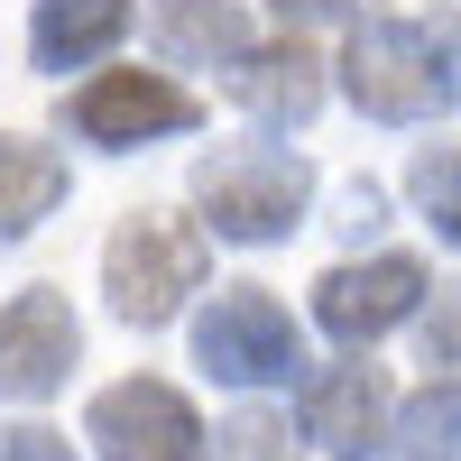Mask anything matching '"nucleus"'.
I'll return each instance as SVG.
<instances>
[{
  "instance_id": "4468645a",
  "label": "nucleus",
  "mask_w": 461,
  "mask_h": 461,
  "mask_svg": "<svg viewBox=\"0 0 461 461\" xmlns=\"http://www.w3.org/2000/svg\"><path fill=\"white\" fill-rule=\"evenodd\" d=\"M397 461H461V378H434L397 406Z\"/></svg>"
},
{
  "instance_id": "7ed1b4c3",
  "label": "nucleus",
  "mask_w": 461,
  "mask_h": 461,
  "mask_svg": "<svg viewBox=\"0 0 461 461\" xmlns=\"http://www.w3.org/2000/svg\"><path fill=\"white\" fill-rule=\"evenodd\" d=\"M194 369L221 378V388H277V378H295L304 351H295L286 304H277V295H258V286L212 295L203 314H194Z\"/></svg>"
},
{
  "instance_id": "9b49d317",
  "label": "nucleus",
  "mask_w": 461,
  "mask_h": 461,
  "mask_svg": "<svg viewBox=\"0 0 461 461\" xmlns=\"http://www.w3.org/2000/svg\"><path fill=\"white\" fill-rule=\"evenodd\" d=\"M130 37V0H37L28 19V56L37 74H84Z\"/></svg>"
},
{
  "instance_id": "f8f14e48",
  "label": "nucleus",
  "mask_w": 461,
  "mask_h": 461,
  "mask_svg": "<svg viewBox=\"0 0 461 461\" xmlns=\"http://www.w3.org/2000/svg\"><path fill=\"white\" fill-rule=\"evenodd\" d=\"M148 47L167 65H230V56H249V19H240V0H158Z\"/></svg>"
},
{
  "instance_id": "20e7f679",
  "label": "nucleus",
  "mask_w": 461,
  "mask_h": 461,
  "mask_svg": "<svg viewBox=\"0 0 461 461\" xmlns=\"http://www.w3.org/2000/svg\"><path fill=\"white\" fill-rule=\"evenodd\" d=\"M341 93H351L369 121H388V130H415V121H434V65H425V28H406V19H369L351 28V47H341Z\"/></svg>"
},
{
  "instance_id": "ddd939ff",
  "label": "nucleus",
  "mask_w": 461,
  "mask_h": 461,
  "mask_svg": "<svg viewBox=\"0 0 461 461\" xmlns=\"http://www.w3.org/2000/svg\"><path fill=\"white\" fill-rule=\"evenodd\" d=\"M56 203H65V158L37 139H0V249L28 240Z\"/></svg>"
},
{
  "instance_id": "f257e3e1",
  "label": "nucleus",
  "mask_w": 461,
  "mask_h": 461,
  "mask_svg": "<svg viewBox=\"0 0 461 461\" xmlns=\"http://www.w3.org/2000/svg\"><path fill=\"white\" fill-rule=\"evenodd\" d=\"M304 203H314V167L295 148H221V158L194 167V212L212 240L267 249L304 221Z\"/></svg>"
},
{
  "instance_id": "423d86ee",
  "label": "nucleus",
  "mask_w": 461,
  "mask_h": 461,
  "mask_svg": "<svg viewBox=\"0 0 461 461\" xmlns=\"http://www.w3.org/2000/svg\"><path fill=\"white\" fill-rule=\"evenodd\" d=\"M203 111H194V93H176L167 74H93L84 93L65 102V130L84 139V148H148V139H185Z\"/></svg>"
},
{
  "instance_id": "6ab92c4d",
  "label": "nucleus",
  "mask_w": 461,
  "mask_h": 461,
  "mask_svg": "<svg viewBox=\"0 0 461 461\" xmlns=\"http://www.w3.org/2000/svg\"><path fill=\"white\" fill-rule=\"evenodd\" d=\"M425 360L434 369H461V304H443V314L425 323Z\"/></svg>"
},
{
  "instance_id": "f03ea898",
  "label": "nucleus",
  "mask_w": 461,
  "mask_h": 461,
  "mask_svg": "<svg viewBox=\"0 0 461 461\" xmlns=\"http://www.w3.org/2000/svg\"><path fill=\"white\" fill-rule=\"evenodd\" d=\"M203 286V230H185V221H158V212H139L111 230V249H102V295H111V314L139 323V332H158L176 323V304Z\"/></svg>"
},
{
  "instance_id": "9d476101",
  "label": "nucleus",
  "mask_w": 461,
  "mask_h": 461,
  "mask_svg": "<svg viewBox=\"0 0 461 461\" xmlns=\"http://www.w3.org/2000/svg\"><path fill=\"white\" fill-rule=\"evenodd\" d=\"M230 102L249 111L258 130H304L323 111V65L295 47H249V56H230Z\"/></svg>"
},
{
  "instance_id": "aec40b11",
  "label": "nucleus",
  "mask_w": 461,
  "mask_h": 461,
  "mask_svg": "<svg viewBox=\"0 0 461 461\" xmlns=\"http://www.w3.org/2000/svg\"><path fill=\"white\" fill-rule=\"evenodd\" d=\"M286 28H314V19H351V10H369V0H267Z\"/></svg>"
},
{
  "instance_id": "0eeeda50",
  "label": "nucleus",
  "mask_w": 461,
  "mask_h": 461,
  "mask_svg": "<svg viewBox=\"0 0 461 461\" xmlns=\"http://www.w3.org/2000/svg\"><path fill=\"white\" fill-rule=\"evenodd\" d=\"M93 443L102 461H203V425L167 378H121L93 397Z\"/></svg>"
},
{
  "instance_id": "f3484780",
  "label": "nucleus",
  "mask_w": 461,
  "mask_h": 461,
  "mask_svg": "<svg viewBox=\"0 0 461 461\" xmlns=\"http://www.w3.org/2000/svg\"><path fill=\"white\" fill-rule=\"evenodd\" d=\"M221 461H295V434L277 415H240V425H221Z\"/></svg>"
},
{
  "instance_id": "412c9836",
  "label": "nucleus",
  "mask_w": 461,
  "mask_h": 461,
  "mask_svg": "<svg viewBox=\"0 0 461 461\" xmlns=\"http://www.w3.org/2000/svg\"><path fill=\"white\" fill-rule=\"evenodd\" d=\"M378 212H388L378 185H341V230H378Z\"/></svg>"
},
{
  "instance_id": "dca6fc26",
  "label": "nucleus",
  "mask_w": 461,
  "mask_h": 461,
  "mask_svg": "<svg viewBox=\"0 0 461 461\" xmlns=\"http://www.w3.org/2000/svg\"><path fill=\"white\" fill-rule=\"evenodd\" d=\"M425 65H434V102L461 111V10L425 19Z\"/></svg>"
},
{
  "instance_id": "6e6552de",
  "label": "nucleus",
  "mask_w": 461,
  "mask_h": 461,
  "mask_svg": "<svg viewBox=\"0 0 461 461\" xmlns=\"http://www.w3.org/2000/svg\"><path fill=\"white\" fill-rule=\"evenodd\" d=\"M415 304H425V267L415 258H351V267H332V277L314 286V323L332 332V341H378V332H397Z\"/></svg>"
},
{
  "instance_id": "1a4fd4ad",
  "label": "nucleus",
  "mask_w": 461,
  "mask_h": 461,
  "mask_svg": "<svg viewBox=\"0 0 461 461\" xmlns=\"http://www.w3.org/2000/svg\"><path fill=\"white\" fill-rule=\"evenodd\" d=\"M304 443L332 452V461H369L388 443V378L360 369V360L304 378Z\"/></svg>"
},
{
  "instance_id": "39448f33",
  "label": "nucleus",
  "mask_w": 461,
  "mask_h": 461,
  "mask_svg": "<svg viewBox=\"0 0 461 461\" xmlns=\"http://www.w3.org/2000/svg\"><path fill=\"white\" fill-rule=\"evenodd\" d=\"M74 360H84V323H74V304L28 286L0 304V406H47Z\"/></svg>"
},
{
  "instance_id": "a211bd4d",
  "label": "nucleus",
  "mask_w": 461,
  "mask_h": 461,
  "mask_svg": "<svg viewBox=\"0 0 461 461\" xmlns=\"http://www.w3.org/2000/svg\"><path fill=\"white\" fill-rule=\"evenodd\" d=\"M0 461H74V443L47 425H0Z\"/></svg>"
},
{
  "instance_id": "2eb2a0df",
  "label": "nucleus",
  "mask_w": 461,
  "mask_h": 461,
  "mask_svg": "<svg viewBox=\"0 0 461 461\" xmlns=\"http://www.w3.org/2000/svg\"><path fill=\"white\" fill-rule=\"evenodd\" d=\"M406 194H415V212L434 221V240H452V249H461V148H415Z\"/></svg>"
}]
</instances>
